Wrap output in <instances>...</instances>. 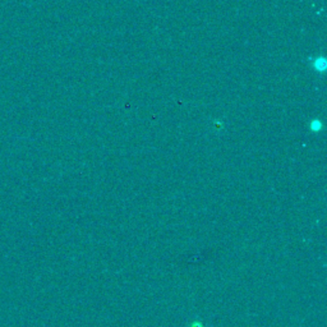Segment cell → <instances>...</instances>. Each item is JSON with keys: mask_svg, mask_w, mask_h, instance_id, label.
<instances>
[{"mask_svg": "<svg viewBox=\"0 0 327 327\" xmlns=\"http://www.w3.org/2000/svg\"><path fill=\"white\" fill-rule=\"evenodd\" d=\"M310 60H311V67H312V69L315 70L316 73L324 74L325 72H326L327 61L325 56L322 55L315 56V58H311Z\"/></svg>", "mask_w": 327, "mask_h": 327, "instance_id": "obj_1", "label": "cell"}, {"mask_svg": "<svg viewBox=\"0 0 327 327\" xmlns=\"http://www.w3.org/2000/svg\"><path fill=\"white\" fill-rule=\"evenodd\" d=\"M310 129L313 132V133H320V132L324 129V124H322L321 119H319V118L313 119L312 122L310 123Z\"/></svg>", "mask_w": 327, "mask_h": 327, "instance_id": "obj_2", "label": "cell"}, {"mask_svg": "<svg viewBox=\"0 0 327 327\" xmlns=\"http://www.w3.org/2000/svg\"><path fill=\"white\" fill-rule=\"evenodd\" d=\"M192 327H202V325H201V324H198V322H197V324L192 325Z\"/></svg>", "mask_w": 327, "mask_h": 327, "instance_id": "obj_3", "label": "cell"}]
</instances>
